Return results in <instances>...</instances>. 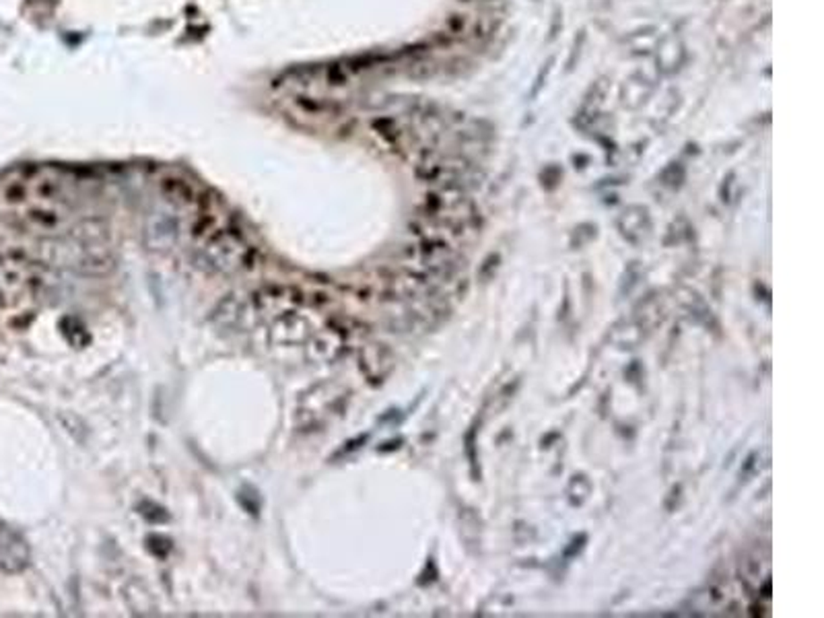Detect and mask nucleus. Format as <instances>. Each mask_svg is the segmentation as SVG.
Segmentation results:
<instances>
[{
  "label": "nucleus",
  "instance_id": "f257e3e1",
  "mask_svg": "<svg viewBox=\"0 0 824 618\" xmlns=\"http://www.w3.org/2000/svg\"><path fill=\"white\" fill-rule=\"evenodd\" d=\"M254 247L247 244V239L237 230H221L212 233L211 238L196 250V266L211 274H231L244 272L252 268Z\"/></svg>",
  "mask_w": 824,
  "mask_h": 618
},
{
  "label": "nucleus",
  "instance_id": "f03ea898",
  "mask_svg": "<svg viewBox=\"0 0 824 618\" xmlns=\"http://www.w3.org/2000/svg\"><path fill=\"white\" fill-rule=\"evenodd\" d=\"M258 320L260 312L254 304V297L239 293H231L221 299L211 313V324L225 334L250 330Z\"/></svg>",
  "mask_w": 824,
  "mask_h": 618
},
{
  "label": "nucleus",
  "instance_id": "7ed1b4c3",
  "mask_svg": "<svg viewBox=\"0 0 824 618\" xmlns=\"http://www.w3.org/2000/svg\"><path fill=\"white\" fill-rule=\"evenodd\" d=\"M268 336L274 345L297 347L307 345V340L313 336V328L307 315L297 312V309H289V312L274 315Z\"/></svg>",
  "mask_w": 824,
  "mask_h": 618
},
{
  "label": "nucleus",
  "instance_id": "20e7f679",
  "mask_svg": "<svg viewBox=\"0 0 824 618\" xmlns=\"http://www.w3.org/2000/svg\"><path fill=\"white\" fill-rule=\"evenodd\" d=\"M29 565V547L21 534L11 528H0V567L6 573H19Z\"/></svg>",
  "mask_w": 824,
  "mask_h": 618
},
{
  "label": "nucleus",
  "instance_id": "39448f33",
  "mask_svg": "<svg viewBox=\"0 0 824 618\" xmlns=\"http://www.w3.org/2000/svg\"><path fill=\"white\" fill-rule=\"evenodd\" d=\"M619 230L628 244L639 246L649 238L652 233V221H649L647 208L643 206H628L622 211L619 219Z\"/></svg>",
  "mask_w": 824,
  "mask_h": 618
},
{
  "label": "nucleus",
  "instance_id": "423d86ee",
  "mask_svg": "<svg viewBox=\"0 0 824 618\" xmlns=\"http://www.w3.org/2000/svg\"><path fill=\"white\" fill-rule=\"evenodd\" d=\"M343 345H345V332L338 330V328H328V330L313 334L312 338L307 340L305 347H307V355H310L312 361L326 363V361H332L334 357H338Z\"/></svg>",
  "mask_w": 824,
  "mask_h": 618
},
{
  "label": "nucleus",
  "instance_id": "0eeeda50",
  "mask_svg": "<svg viewBox=\"0 0 824 618\" xmlns=\"http://www.w3.org/2000/svg\"><path fill=\"white\" fill-rule=\"evenodd\" d=\"M178 241V225L170 217H153L149 219L145 230V244L153 252L171 250Z\"/></svg>",
  "mask_w": 824,
  "mask_h": 618
},
{
  "label": "nucleus",
  "instance_id": "6e6552de",
  "mask_svg": "<svg viewBox=\"0 0 824 618\" xmlns=\"http://www.w3.org/2000/svg\"><path fill=\"white\" fill-rule=\"evenodd\" d=\"M361 369L363 373L373 380H384L392 369V355L384 345H371L361 351Z\"/></svg>",
  "mask_w": 824,
  "mask_h": 618
},
{
  "label": "nucleus",
  "instance_id": "1a4fd4ad",
  "mask_svg": "<svg viewBox=\"0 0 824 618\" xmlns=\"http://www.w3.org/2000/svg\"><path fill=\"white\" fill-rule=\"evenodd\" d=\"M124 597H126V602H129V606L132 608V613L155 614V610H157L155 597H153V594L143 586V583H138V581L129 583L124 589Z\"/></svg>",
  "mask_w": 824,
  "mask_h": 618
},
{
  "label": "nucleus",
  "instance_id": "9d476101",
  "mask_svg": "<svg viewBox=\"0 0 824 618\" xmlns=\"http://www.w3.org/2000/svg\"><path fill=\"white\" fill-rule=\"evenodd\" d=\"M643 328L637 320H628V322H620L612 328V340L616 345H620V348H633L635 345H639V340L643 338Z\"/></svg>",
  "mask_w": 824,
  "mask_h": 618
},
{
  "label": "nucleus",
  "instance_id": "9b49d317",
  "mask_svg": "<svg viewBox=\"0 0 824 618\" xmlns=\"http://www.w3.org/2000/svg\"><path fill=\"white\" fill-rule=\"evenodd\" d=\"M497 266H499V256H497V254H491V256L485 260V264L480 266V277L482 279H491V274H488V271H493V268L497 271Z\"/></svg>",
  "mask_w": 824,
  "mask_h": 618
},
{
  "label": "nucleus",
  "instance_id": "f8f14e48",
  "mask_svg": "<svg viewBox=\"0 0 824 618\" xmlns=\"http://www.w3.org/2000/svg\"><path fill=\"white\" fill-rule=\"evenodd\" d=\"M746 563H748V565H753V569H759V571H761V559H750V561H746ZM754 575H759V573H756V571H754V573H746V575H745V581H746V580H756Z\"/></svg>",
  "mask_w": 824,
  "mask_h": 618
}]
</instances>
